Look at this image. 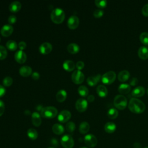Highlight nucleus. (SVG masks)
I'll return each instance as SVG.
<instances>
[{
	"label": "nucleus",
	"instance_id": "obj_47",
	"mask_svg": "<svg viewBox=\"0 0 148 148\" xmlns=\"http://www.w3.org/2000/svg\"><path fill=\"white\" fill-rule=\"evenodd\" d=\"M39 77H40V75L37 72H34L32 73V77L34 80H38L39 78Z\"/></svg>",
	"mask_w": 148,
	"mask_h": 148
},
{
	"label": "nucleus",
	"instance_id": "obj_9",
	"mask_svg": "<svg viewBox=\"0 0 148 148\" xmlns=\"http://www.w3.org/2000/svg\"><path fill=\"white\" fill-rule=\"evenodd\" d=\"M88 106V103L87 100L84 98L78 99L75 103V107L77 111L80 112H83L86 111Z\"/></svg>",
	"mask_w": 148,
	"mask_h": 148
},
{
	"label": "nucleus",
	"instance_id": "obj_52",
	"mask_svg": "<svg viewBox=\"0 0 148 148\" xmlns=\"http://www.w3.org/2000/svg\"><path fill=\"white\" fill-rule=\"evenodd\" d=\"M147 95H148V88H147Z\"/></svg>",
	"mask_w": 148,
	"mask_h": 148
},
{
	"label": "nucleus",
	"instance_id": "obj_34",
	"mask_svg": "<svg viewBox=\"0 0 148 148\" xmlns=\"http://www.w3.org/2000/svg\"><path fill=\"white\" fill-rule=\"evenodd\" d=\"M139 39L140 42L145 45H148V32H143L140 34Z\"/></svg>",
	"mask_w": 148,
	"mask_h": 148
},
{
	"label": "nucleus",
	"instance_id": "obj_55",
	"mask_svg": "<svg viewBox=\"0 0 148 148\" xmlns=\"http://www.w3.org/2000/svg\"><path fill=\"white\" fill-rule=\"evenodd\" d=\"M0 42H1V37H0Z\"/></svg>",
	"mask_w": 148,
	"mask_h": 148
},
{
	"label": "nucleus",
	"instance_id": "obj_15",
	"mask_svg": "<svg viewBox=\"0 0 148 148\" xmlns=\"http://www.w3.org/2000/svg\"><path fill=\"white\" fill-rule=\"evenodd\" d=\"M101 79V75L100 74H97L95 76H91L87 77V83L90 86H95Z\"/></svg>",
	"mask_w": 148,
	"mask_h": 148
},
{
	"label": "nucleus",
	"instance_id": "obj_4",
	"mask_svg": "<svg viewBox=\"0 0 148 148\" xmlns=\"http://www.w3.org/2000/svg\"><path fill=\"white\" fill-rule=\"evenodd\" d=\"M113 103L117 109L123 110L127 105V99L123 95H117L114 98Z\"/></svg>",
	"mask_w": 148,
	"mask_h": 148
},
{
	"label": "nucleus",
	"instance_id": "obj_27",
	"mask_svg": "<svg viewBox=\"0 0 148 148\" xmlns=\"http://www.w3.org/2000/svg\"><path fill=\"white\" fill-rule=\"evenodd\" d=\"M80 47L79 45L75 43H71L67 46V50L71 54H76L79 52Z\"/></svg>",
	"mask_w": 148,
	"mask_h": 148
},
{
	"label": "nucleus",
	"instance_id": "obj_3",
	"mask_svg": "<svg viewBox=\"0 0 148 148\" xmlns=\"http://www.w3.org/2000/svg\"><path fill=\"white\" fill-rule=\"evenodd\" d=\"M58 113L57 109L54 106H46L42 108L40 111L41 116L47 119H53L55 117Z\"/></svg>",
	"mask_w": 148,
	"mask_h": 148
},
{
	"label": "nucleus",
	"instance_id": "obj_23",
	"mask_svg": "<svg viewBox=\"0 0 148 148\" xmlns=\"http://www.w3.org/2000/svg\"><path fill=\"white\" fill-rule=\"evenodd\" d=\"M97 93L100 97L104 98L108 95V89L105 86L100 84L97 88Z\"/></svg>",
	"mask_w": 148,
	"mask_h": 148
},
{
	"label": "nucleus",
	"instance_id": "obj_2",
	"mask_svg": "<svg viewBox=\"0 0 148 148\" xmlns=\"http://www.w3.org/2000/svg\"><path fill=\"white\" fill-rule=\"evenodd\" d=\"M65 12L60 8L54 9L51 13L50 17L51 20L56 24L61 23L65 18Z\"/></svg>",
	"mask_w": 148,
	"mask_h": 148
},
{
	"label": "nucleus",
	"instance_id": "obj_21",
	"mask_svg": "<svg viewBox=\"0 0 148 148\" xmlns=\"http://www.w3.org/2000/svg\"><path fill=\"white\" fill-rule=\"evenodd\" d=\"M63 68L65 71H67L68 72L73 71L75 68V64L72 60H65L63 63Z\"/></svg>",
	"mask_w": 148,
	"mask_h": 148
},
{
	"label": "nucleus",
	"instance_id": "obj_6",
	"mask_svg": "<svg viewBox=\"0 0 148 148\" xmlns=\"http://www.w3.org/2000/svg\"><path fill=\"white\" fill-rule=\"evenodd\" d=\"M61 144L64 148H72L74 146V140L70 135H65L61 139Z\"/></svg>",
	"mask_w": 148,
	"mask_h": 148
},
{
	"label": "nucleus",
	"instance_id": "obj_11",
	"mask_svg": "<svg viewBox=\"0 0 148 148\" xmlns=\"http://www.w3.org/2000/svg\"><path fill=\"white\" fill-rule=\"evenodd\" d=\"M79 24V19L77 16L75 15L71 16L69 17L67 21V25L70 29L76 28Z\"/></svg>",
	"mask_w": 148,
	"mask_h": 148
},
{
	"label": "nucleus",
	"instance_id": "obj_43",
	"mask_svg": "<svg viewBox=\"0 0 148 148\" xmlns=\"http://www.w3.org/2000/svg\"><path fill=\"white\" fill-rule=\"evenodd\" d=\"M138 83V80L136 77H132L130 80V84L131 86H136Z\"/></svg>",
	"mask_w": 148,
	"mask_h": 148
},
{
	"label": "nucleus",
	"instance_id": "obj_36",
	"mask_svg": "<svg viewBox=\"0 0 148 148\" xmlns=\"http://www.w3.org/2000/svg\"><path fill=\"white\" fill-rule=\"evenodd\" d=\"M8 55V52L6 49L2 46L0 45V60H4Z\"/></svg>",
	"mask_w": 148,
	"mask_h": 148
},
{
	"label": "nucleus",
	"instance_id": "obj_31",
	"mask_svg": "<svg viewBox=\"0 0 148 148\" xmlns=\"http://www.w3.org/2000/svg\"><path fill=\"white\" fill-rule=\"evenodd\" d=\"M119 112L116 108H112L109 109L107 112V115L109 118L111 119H114L118 116Z\"/></svg>",
	"mask_w": 148,
	"mask_h": 148
},
{
	"label": "nucleus",
	"instance_id": "obj_19",
	"mask_svg": "<svg viewBox=\"0 0 148 148\" xmlns=\"http://www.w3.org/2000/svg\"><path fill=\"white\" fill-rule=\"evenodd\" d=\"M19 73L24 77L28 76L32 74V68L27 65L22 66L19 69Z\"/></svg>",
	"mask_w": 148,
	"mask_h": 148
},
{
	"label": "nucleus",
	"instance_id": "obj_44",
	"mask_svg": "<svg viewBox=\"0 0 148 148\" xmlns=\"http://www.w3.org/2000/svg\"><path fill=\"white\" fill-rule=\"evenodd\" d=\"M5 110V104L3 102L0 100V116H1Z\"/></svg>",
	"mask_w": 148,
	"mask_h": 148
},
{
	"label": "nucleus",
	"instance_id": "obj_35",
	"mask_svg": "<svg viewBox=\"0 0 148 148\" xmlns=\"http://www.w3.org/2000/svg\"><path fill=\"white\" fill-rule=\"evenodd\" d=\"M65 128H66V131H67L68 132L72 133V132H73L75 131V128H76L75 124L73 121H69V122L67 123V124H66Z\"/></svg>",
	"mask_w": 148,
	"mask_h": 148
},
{
	"label": "nucleus",
	"instance_id": "obj_40",
	"mask_svg": "<svg viewBox=\"0 0 148 148\" xmlns=\"http://www.w3.org/2000/svg\"><path fill=\"white\" fill-rule=\"evenodd\" d=\"M17 21V17L16 16L13 15V14H12L10 15L9 18H8V22L11 25L12 24H14L16 23V21Z\"/></svg>",
	"mask_w": 148,
	"mask_h": 148
},
{
	"label": "nucleus",
	"instance_id": "obj_26",
	"mask_svg": "<svg viewBox=\"0 0 148 148\" xmlns=\"http://www.w3.org/2000/svg\"><path fill=\"white\" fill-rule=\"evenodd\" d=\"M116 129V125L113 122H108L105 124L104 126V130L105 132L109 134L114 132Z\"/></svg>",
	"mask_w": 148,
	"mask_h": 148
},
{
	"label": "nucleus",
	"instance_id": "obj_33",
	"mask_svg": "<svg viewBox=\"0 0 148 148\" xmlns=\"http://www.w3.org/2000/svg\"><path fill=\"white\" fill-rule=\"evenodd\" d=\"M78 92L82 97H86L88 94V89L85 86H80L78 88Z\"/></svg>",
	"mask_w": 148,
	"mask_h": 148
},
{
	"label": "nucleus",
	"instance_id": "obj_17",
	"mask_svg": "<svg viewBox=\"0 0 148 148\" xmlns=\"http://www.w3.org/2000/svg\"><path fill=\"white\" fill-rule=\"evenodd\" d=\"M145 93V89L142 86H138L133 89L131 94L134 97H142Z\"/></svg>",
	"mask_w": 148,
	"mask_h": 148
},
{
	"label": "nucleus",
	"instance_id": "obj_14",
	"mask_svg": "<svg viewBox=\"0 0 148 148\" xmlns=\"http://www.w3.org/2000/svg\"><path fill=\"white\" fill-rule=\"evenodd\" d=\"M13 31V27L10 24H5L1 29V34L3 36H10Z\"/></svg>",
	"mask_w": 148,
	"mask_h": 148
},
{
	"label": "nucleus",
	"instance_id": "obj_1",
	"mask_svg": "<svg viewBox=\"0 0 148 148\" xmlns=\"http://www.w3.org/2000/svg\"><path fill=\"white\" fill-rule=\"evenodd\" d=\"M128 109L134 113L139 114L145 111L146 106L140 99L136 98H131L128 103Z\"/></svg>",
	"mask_w": 148,
	"mask_h": 148
},
{
	"label": "nucleus",
	"instance_id": "obj_28",
	"mask_svg": "<svg viewBox=\"0 0 148 148\" xmlns=\"http://www.w3.org/2000/svg\"><path fill=\"white\" fill-rule=\"evenodd\" d=\"M67 93L64 90H59L56 94V99L60 102H62L64 101L66 98Z\"/></svg>",
	"mask_w": 148,
	"mask_h": 148
},
{
	"label": "nucleus",
	"instance_id": "obj_42",
	"mask_svg": "<svg viewBox=\"0 0 148 148\" xmlns=\"http://www.w3.org/2000/svg\"><path fill=\"white\" fill-rule=\"evenodd\" d=\"M76 68H77V69L80 71L81 69H82L84 68V62H83V61H77V62H76Z\"/></svg>",
	"mask_w": 148,
	"mask_h": 148
},
{
	"label": "nucleus",
	"instance_id": "obj_38",
	"mask_svg": "<svg viewBox=\"0 0 148 148\" xmlns=\"http://www.w3.org/2000/svg\"><path fill=\"white\" fill-rule=\"evenodd\" d=\"M95 4L99 8H104L107 5V1L106 0H95Z\"/></svg>",
	"mask_w": 148,
	"mask_h": 148
},
{
	"label": "nucleus",
	"instance_id": "obj_18",
	"mask_svg": "<svg viewBox=\"0 0 148 148\" xmlns=\"http://www.w3.org/2000/svg\"><path fill=\"white\" fill-rule=\"evenodd\" d=\"M31 120H32V123L34 125L35 127H39L42 123V120L40 114L36 112H35L32 113V116H31Z\"/></svg>",
	"mask_w": 148,
	"mask_h": 148
},
{
	"label": "nucleus",
	"instance_id": "obj_46",
	"mask_svg": "<svg viewBox=\"0 0 148 148\" xmlns=\"http://www.w3.org/2000/svg\"><path fill=\"white\" fill-rule=\"evenodd\" d=\"M6 92V89L5 88L0 84V97H2L5 95Z\"/></svg>",
	"mask_w": 148,
	"mask_h": 148
},
{
	"label": "nucleus",
	"instance_id": "obj_45",
	"mask_svg": "<svg viewBox=\"0 0 148 148\" xmlns=\"http://www.w3.org/2000/svg\"><path fill=\"white\" fill-rule=\"evenodd\" d=\"M18 46L19 47V49L21 50H23L24 49H25L26 48V46H27V44L24 41H21L19 42L18 45Z\"/></svg>",
	"mask_w": 148,
	"mask_h": 148
},
{
	"label": "nucleus",
	"instance_id": "obj_53",
	"mask_svg": "<svg viewBox=\"0 0 148 148\" xmlns=\"http://www.w3.org/2000/svg\"><path fill=\"white\" fill-rule=\"evenodd\" d=\"M48 148H54V147H48Z\"/></svg>",
	"mask_w": 148,
	"mask_h": 148
},
{
	"label": "nucleus",
	"instance_id": "obj_48",
	"mask_svg": "<svg viewBox=\"0 0 148 148\" xmlns=\"http://www.w3.org/2000/svg\"><path fill=\"white\" fill-rule=\"evenodd\" d=\"M95 99V97L93 95H90L87 97V101L90 102H92L94 101Z\"/></svg>",
	"mask_w": 148,
	"mask_h": 148
},
{
	"label": "nucleus",
	"instance_id": "obj_54",
	"mask_svg": "<svg viewBox=\"0 0 148 148\" xmlns=\"http://www.w3.org/2000/svg\"><path fill=\"white\" fill-rule=\"evenodd\" d=\"M144 148H148V146H147V147H144Z\"/></svg>",
	"mask_w": 148,
	"mask_h": 148
},
{
	"label": "nucleus",
	"instance_id": "obj_41",
	"mask_svg": "<svg viewBox=\"0 0 148 148\" xmlns=\"http://www.w3.org/2000/svg\"><path fill=\"white\" fill-rule=\"evenodd\" d=\"M142 13L145 16H148V3L145 4L143 6L142 9Z\"/></svg>",
	"mask_w": 148,
	"mask_h": 148
},
{
	"label": "nucleus",
	"instance_id": "obj_51",
	"mask_svg": "<svg viewBox=\"0 0 148 148\" xmlns=\"http://www.w3.org/2000/svg\"><path fill=\"white\" fill-rule=\"evenodd\" d=\"M80 148H87V147H82Z\"/></svg>",
	"mask_w": 148,
	"mask_h": 148
},
{
	"label": "nucleus",
	"instance_id": "obj_24",
	"mask_svg": "<svg viewBox=\"0 0 148 148\" xmlns=\"http://www.w3.org/2000/svg\"><path fill=\"white\" fill-rule=\"evenodd\" d=\"M131 90V86L127 83H122L119 85L118 91L122 94H127L130 92Z\"/></svg>",
	"mask_w": 148,
	"mask_h": 148
},
{
	"label": "nucleus",
	"instance_id": "obj_8",
	"mask_svg": "<svg viewBox=\"0 0 148 148\" xmlns=\"http://www.w3.org/2000/svg\"><path fill=\"white\" fill-rule=\"evenodd\" d=\"M85 144L90 147H94L98 143V140L95 136L92 134H87L84 138Z\"/></svg>",
	"mask_w": 148,
	"mask_h": 148
},
{
	"label": "nucleus",
	"instance_id": "obj_16",
	"mask_svg": "<svg viewBox=\"0 0 148 148\" xmlns=\"http://www.w3.org/2000/svg\"><path fill=\"white\" fill-rule=\"evenodd\" d=\"M138 55L142 60L148 58V48L146 46H140L138 51Z\"/></svg>",
	"mask_w": 148,
	"mask_h": 148
},
{
	"label": "nucleus",
	"instance_id": "obj_30",
	"mask_svg": "<svg viewBox=\"0 0 148 148\" xmlns=\"http://www.w3.org/2000/svg\"><path fill=\"white\" fill-rule=\"evenodd\" d=\"M27 136L31 140H35L38 136V134L34 128H29L27 131Z\"/></svg>",
	"mask_w": 148,
	"mask_h": 148
},
{
	"label": "nucleus",
	"instance_id": "obj_12",
	"mask_svg": "<svg viewBox=\"0 0 148 148\" xmlns=\"http://www.w3.org/2000/svg\"><path fill=\"white\" fill-rule=\"evenodd\" d=\"M15 60L20 64H23L26 61L27 54L23 50H17L14 54Z\"/></svg>",
	"mask_w": 148,
	"mask_h": 148
},
{
	"label": "nucleus",
	"instance_id": "obj_32",
	"mask_svg": "<svg viewBox=\"0 0 148 148\" xmlns=\"http://www.w3.org/2000/svg\"><path fill=\"white\" fill-rule=\"evenodd\" d=\"M6 46L7 48L11 51H14L17 48V44L16 42L13 40H9L6 42Z\"/></svg>",
	"mask_w": 148,
	"mask_h": 148
},
{
	"label": "nucleus",
	"instance_id": "obj_50",
	"mask_svg": "<svg viewBox=\"0 0 148 148\" xmlns=\"http://www.w3.org/2000/svg\"><path fill=\"white\" fill-rule=\"evenodd\" d=\"M25 113L26 114H29L30 113V112H29V110H25Z\"/></svg>",
	"mask_w": 148,
	"mask_h": 148
},
{
	"label": "nucleus",
	"instance_id": "obj_20",
	"mask_svg": "<svg viewBox=\"0 0 148 148\" xmlns=\"http://www.w3.org/2000/svg\"><path fill=\"white\" fill-rule=\"evenodd\" d=\"M21 4L18 1H14L12 2L9 6V10L14 13L19 11L21 9Z\"/></svg>",
	"mask_w": 148,
	"mask_h": 148
},
{
	"label": "nucleus",
	"instance_id": "obj_25",
	"mask_svg": "<svg viewBox=\"0 0 148 148\" xmlns=\"http://www.w3.org/2000/svg\"><path fill=\"white\" fill-rule=\"evenodd\" d=\"M52 131L53 133L56 135H61L64 132L65 129L63 125L60 124H54L52 127Z\"/></svg>",
	"mask_w": 148,
	"mask_h": 148
},
{
	"label": "nucleus",
	"instance_id": "obj_22",
	"mask_svg": "<svg viewBox=\"0 0 148 148\" xmlns=\"http://www.w3.org/2000/svg\"><path fill=\"white\" fill-rule=\"evenodd\" d=\"M130 76V72L127 70H123L120 71L118 74V79L120 82H125L127 81Z\"/></svg>",
	"mask_w": 148,
	"mask_h": 148
},
{
	"label": "nucleus",
	"instance_id": "obj_13",
	"mask_svg": "<svg viewBox=\"0 0 148 148\" xmlns=\"http://www.w3.org/2000/svg\"><path fill=\"white\" fill-rule=\"evenodd\" d=\"M52 49L53 47L51 43H50L49 42H44L40 45L39 47V50L42 54H47L51 52Z\"/></svg>",
	"mask_w": 148,
	"mask_h": 148
},
{
	"label": "nucleus",
	"instance_id": "obj_49",
	"mask_svg": "<svg viewBox=\"0 0 148 148\" xmlns=\"http://www.w3.org/2000/svg\"><path fill=\"white\" fill-rule=\"evenodd\" d=\"M134 148H142V145L139 142H135L134 144Z\"/></svg>",
	"mask_w": 148,
	"mask_h": 148
},
{
	"label": "nucleus",
	"instance_id": "obj_10",
	"mask_svg": "<svg viewBox=\"0 0 148 148\" xmlns=\"http://www.w3.org/2000/svg\"><path fill=\"white\" fill-rule=\"evenodd\" d=\"M71 117V113L68 110H63L60 112L58 115L57 119L61 123H65L68 121Z\"/></svg>",
	"mask_w": 148,
	"mask_h": 148
},
{
	"label": "nucleus",
	"instance_id": "obj_29",
	"mask_svg": "<svg viewBox=\"0 0 148 148\" xmlns=\"http://www.w3.org/2000/svg\"><path fill=\"white\" fill-rule=\"evenodd\" d=\"M90 130V125L86 121H83L80 124L79 130V132L82 134H85L88 132Z\"/></svg>",
	"mask_w": 148,
	"mask_h": 148
},
{
	"label": "nucleus",
	"instance_id": "obj_7",
	"mask_svg": "<svg viewBox=\"0 0 148 148\" xmlns=\"http://www.w3.org/2000/svg\"><path fill=\"white\" fill-rule=\"evenodd\" d=\"M71 79L74 83L77 84H81L84 81V75L81 71L75 70L72 74Z\"/></svg>",
	"mask_w": 148,
	"mask_h": 148
},
{
	"label": "nucleus",
	"instance_id": "obj_5",
	"mask_svg": "<svg viewBox=\"0 0 148 148\" xmlns=\"http://www.w3.org/2000/svg\"><path fill=\"white\" fill-rule=\"evenodd\" d=\"M116 75L114 71H108L101 76L102 82L105 84H110L114 82Z\"/></svg>",
	"mask_w": 148,
	"mask_h": 148
},
{
	"label": "nucleus",
	"instance_id": "obj_39",
	"mask_svg": "<svg viewBox=\"0 0 148 148\" xmlns=\"http://www.w3.org/2000/svg\"><path fill=\"white\" fill-rule=\"evenodd\" d=\"M103 11L100 9H96L93 12V15L96 18H99V17H102L103 16Z\"/></svg>",
	"mask_w": 148,
	"mask_h": 148
},
{
	"label": "nucleus",
	"instance_id": "obj_37",
	"mask_svg": "<svg viewBox=\"0 0 148 148\" xmlns=\"http://www.w3.org/2000/svg\"><path fill=\"white\" fill-rule=\"evenodd\" d=\"M2 83L4 86L6 87H9L11 86L13 83V79L10 77V76H6L5 77L3 80H2Z\"/></svg>",
	"mask_w": 148,
	"mask_h": 148
}]
</instances>
